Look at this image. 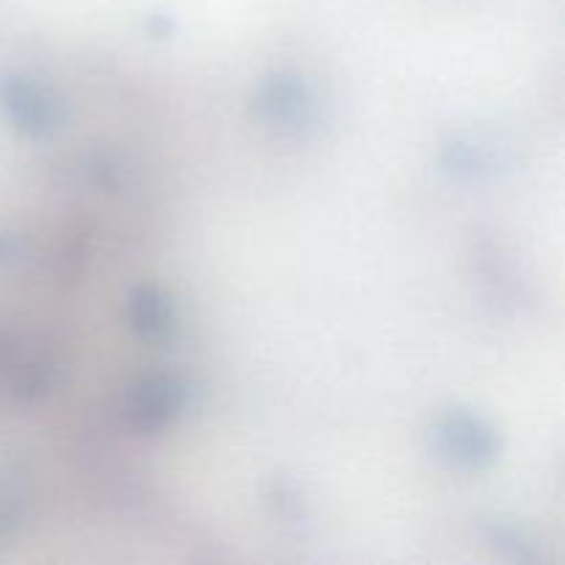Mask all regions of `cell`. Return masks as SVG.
<instances>
[{"instance_id": "2", "label": "cell", "mask_w": 565, "mask_h": 565, "mask_svg": "<svg viewBox=\"0 0 565 565\" xmlns=\"http://www.w3.org/2000/svg\"><path fill=\"white\" fill-rule=\"evenodd\" d=\"M254 114L281 132L303 130L315 114L312 88L296 72H270L254 88Z\"/></svg>"}, {"instance_id": "1", "label": "cell", "mask_w": 565, "mask_h": 565, "mask_svg": "<svg viewBox=\"0 0 565 565\" xmlns=\"http://www.w3.org/2000/svg\"><path fill=\"white\" fill-rule=\"evenodd\" d=\"M188 390L177 375L152 373L138 379L125 397L127 425L138 434H160L180 419Z\"/></svg>"}, {"instance_id": "3", "label": "cell", "mask_w": 565, "mask_h": 565, "mask_svg": "<svg viewBox=\"0 0 565 565\" xmlns=\"http://www.w3.org/2000/svg\"><path fill=\"white\" fill-rule=\"evenodd\" d=\"M439 450L463 469H486L500 458V434L483 417L452 408L436 423Z\"/></svg>"}, {"instance_id": "4", "label": "cell", "mask_w": 565, "mask_h": 565, "mask_svg": "<svg viewBox=\"0 0 565 565\" xmlns=\"http://www.w3.org/2000/svg\"><path fill=\"white\" fill-rule=\"evenodd\" d=\"M3 103L11 121L33 138L50 136L61 125L58 99L53 97L50 88L39 86L28 77H11L3 92Z\"/></svg>"}, {"instance_id": "5", "label": "cell", "mask_w": 565, "mask_h": 565, "mask_svg": "<svg viewBox=\"0 0 565 565\" xmlns=\"http://www.w3.org/2000/svg\"><path fill=\"white\" fill-rule=\"evenodd\" d=\"M127 320L143 340H169L177 329V309L158 285H138L127 296Z\"/></svg>"}]
</instances>
